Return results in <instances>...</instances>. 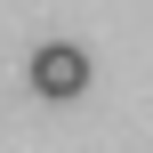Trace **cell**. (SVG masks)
Segmentation results:
<instances>
[{
  "instance_id": "cell-1",
  "label": "cell",
  "mask_w": 153,
  "mask_h": 153,
  "mask_svg": "<svg viewBox=\"0 0 153 153\" xmlns=\"http://www.w3.org/2000/svg\"><path fill=\"white\" fill-rule=\"evenodd\" d=\"M32 89H40V97H81V89H89V56H81L73 40L32 48Z\"/></svg>"
}]
</instances>
